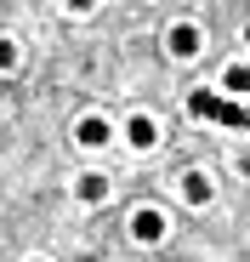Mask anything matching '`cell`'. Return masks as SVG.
<instances>
[{"instance_id":"6da1fadb","label":"cell","mask_w":250,"mask_h":262,"mask_svg":"<svg viewBox=\"0 0 250 262\" xmlns=\"http://www.w3.org/2000/svg\"><path fill=\"white\" fill-rule=\"evenodd\" d=\"M165 228H171V223H165V211H154V205H142V211L131 216V234H137L142 245H159V239H165Z\"/></svg>"},{"instance_id":"7a4b0ae2","label":"cell","mask_w":250,"mask_h":262,"mask_svg":"<svg viewBox=\"0 0 250 262\" xmlns=\"http://www.w3.org/2000/svg\"><path fill=\"white\" fill-rule=\"evenodd\" d=\"M165 46H171V57H193V52H199V29H193V23H171Z\"/></svg>"},{"instance_id":"3957f363","label":"cell","mask_w":250,"mask_h":262,"mask_svg":"<svg viewBox=\"0 0 250 262\" xmlns=\"http://www.w3.org/2000/svg\"><path fill=\"white\" fill-rule=\"evenodd\" d=\"M74 143H80V148H103V143H108V120L86 114V120L74 125Z\"/></svg>"},{"instance_id":"277c9868","label":"cell","mask_w":250,"mask_h":262,"mask_svg":"<svg viewBox=\"0 0 250 262\" xmlns=\"http://www.w3.org/2000/svg\"><path fill=\"white\" fill-rule=\"evenodd\" d=\"M125 143H131V148H154V143H159L154 120H148V114H131V125H125Z\"/></svg>"},{"instance_id":"5b68a950","label":"cell","mask_w":250,"mask_h":262,"mask_svg":"<svg viewBox=\"0 0 250 262\" xmlns=\"http://www.w3.org/2000/svg\"><path fill=\"white\" fill-rule=\"evenodd\" d=\"M188 114H193V120H222V97L205 85V92H193V97H188Z\"/></svg>"},{"instance_id":"8992f818","label":"cell","mask_w":250,"mask_h":262,"mask_svg":"<svg viewBox=\"0 0 250 262\" xmlns=\"http://www.w3.org/2000/svg\"><path fill=\"white\" fill-rule=\"evenodd\" d=\"M74 194L86 205H103L108 200V177H97V171H86V177H74Z\"/></svg>"},{"instance_id":"52a82bcc","label":"cell","mask_w":250,"mask_h":262,"mask_svg":"<svg viewBox=\"0 0 250 262\" xmlns=\"http://www.w3.org/2000/svg\"><path fill=\"white\" fill-rule=\"evenodd\" d=\"M182 194H188V205H205V200H211V177H205V171H188Z\"/></svg>"},{"instance_id":"ba28073f","label":"cell","mask_w":250,"mask_h":262,"mask_svg":"<svg viewBox=\"0 0 250 262\" xmlns=\"http://www.w3.org/2000/svg\"><path fill=\"white\" fill-rule=\"evenodd\" d=\"M17 63V46H12V40H0V69H12Z\"/></svg>"},{"instance_id":"9c48e42d","label":"cell","mask_w":250,"mask_h":262,"mask_svg":"<svg viewBox=\"0 0 250 262\" xmlns=\"http://www.w3.org/2000/svg\"><path fill=\"white\" fill-rule=\"evenodd\" d=\"M29 262H40V256H29Z\"/></svg>"}]
</instances>
